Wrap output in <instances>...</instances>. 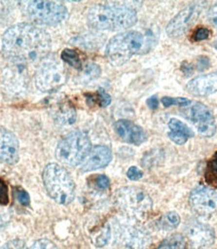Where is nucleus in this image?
<instances>
[{
    "label": "nucleus",
    "instance_id": "1",
    "mask_svg": "<svg viewBox=\"0 0 217 249\" xmlns=\"http://www.w3.org/2000/svg\"><path fill=\"white\" fill-rule=\"evenodd\" d=\"M52 39L38 26L20 23L9 27L2 36L3 55L12 62L32 64L41 61L49 55Z\"/></svg>",
    "mask_w": 217,
    "mask_h": 249
},
{
    "label": "nucleus",
    "instance_id": "2",
    "mask_svg": "<svg viewBox=\"0 0 217 249\" xmlns=\"http://www.w3.org/2000/svg\"><path fill=\"white\" fill-rule=\"evenodd\" d=\"M90 26L99 30H122L137 22L134 8L120 3H101L91 6L87 15Z\"/></svg>",
    "mask_w": 217,
    "mask_h": 249
},
{
    "label": "nucleus",
    "instance_id": "3",
    "mask_svg": "<svg viewBox=\"0 0 217 249\" xmlns=\"http://www.w3.org/2000/svg\"><path fill=\"white\" fill-rule=\"evenodd\" d=\"M44 188L55 202L63 205L72 203L75 194V185L68 171L58 164L45 166L42 174Z\"/></svg>",
    "mask_w": 217,
    "mask_h": 249
},
{
    "label": "nucleus",
    "instance_id": "4",
    "mask_svg": "<svg viewBox=\"0 0 217 249\" xmlns=\"http://www.w3.org/2000/svg\"><path fill=\"white\" fill-rule=\"evenodd\" d=\"M145 42L144 36L138 31H126L119 34L108 41L107 45V58L113 66H123L133 55L142 51Z\"/></svg>",
    "mask_w": 217,
    "mask_h": 249
},
{
    "label": "nucleus",
    "instance_id": "5",
    "mask_svg": "<svg viewBox=\"0 0 217 249\" xmlns=\"http://www.w3.org/2000/svg\"><path fill=\"white\" fill-rule=\"evenodd\" d=\"M91 145L89 136L82 131H74L58 143L55 155L59 162L67 166L80 165L87 158Z\"/></svg>",
    "mask_w": 217,
    "mask_h": 249
},
{
    "label": "nucleus",
    "instance_id": "6",
    "mask_svg": "<svg viewBox=\"0 0 217 249\" xmlns=\"http://www.w3.org/2000/svg\"><path fill=\"white\" fill-rule=\"evenodd\" d=\"M116 202L119 208L130 218L143 219L153 207L151 197L137 187H124L117 191Z\"/></svg>",
    "mask_w": 217,
    "mask_h": 249
},
{
    "label": "nucleus",
    "instance_id": "7",
    "mask_svg": "<svg viewBox=\"0 0 217 249\" xmlns=\"http://www.w3.org/2000/svg\"><path fill=\"white\" fill-rule=\"evenodd\" d=\"M26 14L29 19L36 24L53 26L65 20L68 10L60 2L35 0L27 3Z\"/></svg>",
    "mask_w": 217,
    "mask_h": 249
},
{
    "label": "nucleus",
    "instance_id": "8",
    "mask_svg": "<svg viewBox=\"0 0 217 249\" xmlns=\"http://www.w3.org/2000/svg\"><path fill=\"white\" fill-rule=\"evenodd\" d=\"M36 86L42 92H54L68 81L65 68L56 60H45L39 65L36 76Z\"/></svg>",
    "mask_w": 217,
    "mask_h": 249
},
{
    "label": "nucleus",
    "instance_id": "9",
    "mask_svg": "<svg viewBox=\"0 0 217 249\" xmlns=\"http://www.w3.org/2000/svg\"><path fill=\"white\" fill-rule=\"evenodd\" d=\"M184 116L194 124V127L201 136L210 138L216 133L214 116L209 110V107L204 104L196 102L189 105L184 111Z\"/></svg>",
    "mask_w": 217,
    "mask_h": 249
},
{
    "label": "nucleus",
    "instance_id": "10",
    "mask_svg": "<svg viewBox=\"0 0 217 249\" xmlns=\"http://www.w3.org/2000/svg\"><path fill=\"white\" fill-rule=\"evenodd\" d=\"M204 3L194 2L181 10L176 17L169 21L166 33L170 37H179L187 31L198 19Z\"/></svg>",
    "mask_w": 217,
    "mask_h": 249
},
{
    "label": "nucleus",
    "instance_id": "11",
    "mask_svg": "<svg viewBox=\"0 0 217 249\" xmlns=\"http://www.w3.org/2000/svg\"><path fill=\"white\" fill-rule=\"evenodd\" d=\"M191 208L200 216H211L217 210V193L210 187L198 186L191 192Z\"/></svg>",
    "mask_w": 217,
    "mask_h": 249
},
{
    "label": "nucleus",
    "instance_id": "12",
    "mask_svg": "<svg viewBox=\"0 0 217 249\" xmlns=\"http://www.w3.org/2000/svg\"><path fill=\"white\" fill-rule=\"evenodd\" d=\"M185 239L190 249H207L214 242V230L207 224L193 220L186 227Z\"/></svg>",
    "mask_w": 217,
    "mask_h": 249
},
{
    "label": "nucleus",
    "instance_id": "13",
    "mask_svg": "<svg viewBox=\"0 0 217 249\" xmlns=\"http://www.w3.org/2000/svg\"><path fill=\"white\" fill-rule=\"evenodd\" d=\"M19 159V144L15 135L0 126V163L15 164Z\"/></svg>",
    "mask_w": 217,
    "mask_h": 249
},
{
    "label": "nucleus",
    "instance_id": "14",
    "mask_svg": "<svg viewBox=\"0 0 217 249\" xmlns=\"http://www.w3.org/2000/svg\"><path fill=\"white\" fill-rule=\"evenodd\" d=\"M114 129L120 139L129 144L139 146L147 140L145 131L140 126L128 120L117 121L114 124Z\"/></svg>",
    "mask_w": 217,
    "mask_h": 249
},
{
    "label": "nucleus",
    "instance_id": "15",
    "mask_svg": "<svg viewBox=\"0 0 217 249\" xmlns=\"http://www.w3.org/2000/svg\"><path fill=\"white\" fill-rule=\"evenodd\" d=\"M112 160V152L106 146H96L92 148L87 158L81 164L83 172H89L107 167Z\"/></svg>",
    "mask_w": 217,
    "mask_h": 249
},
{
    "label": "nucleus",
    "instance_id": "16",
    "mask_svg": "<svg viewBox=\"0 0 217 249\" xmlns=\"http://www.w3.org/2000/svg\"><path fill=\"white\" fill-rule=\"evenodd\" d=\"M186 89L191 95L198 97L212 95V93L217 91V71L195 77L187 84Z\"/></svg>",
    "mask_w": 217,
    "mask_h": 249
},
{
    "label": "nucleus",
    "instance_id": "17",
    "mask_svg": "<svg viewBox=\"0 0 217 249\" xmlns=\"http://www.w3.org/2000/svg\"><path fill=\"white\" fill-rule=\"evenodd\" d=\"M168 128V137L177 145H184L190 138L194 137V132L180 120L170 119Z\"/></svg>",
    "mask_w": 217,
    "mask_h": 249
},
{
    "label": "nucleus",
    "instance_id": "18",
    "mask_svg": "<svg viewBox=\"0 0 217 249\" xmlns=\"http://www.w3.org/2000/svg\"><path fill=\"white\" fill-rule=\"evenodd\" d=\"M124 241L132 249H140L148 243L147 232L136 227L129 228L124 233Z\"/></svg>",
    "mask_w": 217,
    "mask_h": 249
},
{
    "label": "nucleus",
    "instance_id": "19",
    "mask_svg": "<svg viewBox=\"0 0 217 249\" xmlns=\"http://www.w3.org/2000/svg\"><path fill=\"white\" fill-rule=\"evenodd\" d=\"M76 113L74 108L71 105L60 106L55 115V120L59 124H72L75 122Z\"/></svg>",
    "mask_w": 217,
    "mask_h": 249
},
{
    "label": "nucleus",
    "instance_id": "20",
    "mask_svg": "<svg viewBox=\"0 0 217 249\" xmlns=\"http://www.w3.org/2000/svg\"><path fill=\"white\" fill-rule=\"evenodd\" d=\"M179 224H180V216L174 211L167 212L160 218V220L158 221V227L162 230H167V231L177 228Z\"/></svg>",
    "mask_w": 217,
    "mask_h": 249
},
{
    "label": "nucleus",
    "instance_id": "21",
    "mask_svg": "<svg viewBox=\"0 0 217 249\" xmlns=\"http://www.w3.org/2000/svg\"><path fill=\"white\" fill-rule=\"evenodd\" d=\"M186 239L181 234H174L163 240L155 249H185Z\"/></svg>",
    "mask_w": 217,
    "mask_h": 249
},
{
    "label": "nucleus",
    "instance_id": "22",
    "mask_svg": "<svg viewBox=\"0 0 217 249\" xmlns=\"http://www.w3.org/2000/svg\"><path fill=\"white\" fill-rule=\"evenodd\" d=\"M61 59H63L66 64L70 65L75 70H82L83 69V64H82V59L75 51L71 50V49H66L61 53Z\"/></svg>",
    "mask_w": 217,
    "mask_h": 249
},
{
    "label": "nucleus",
    "instance_id": "23",
    "mask_svg": "<svg viewBox=\"0 0 217 249\" xmlns=\"http://www.w3.org/2000/svg\"><path fill=\"white\" fill-rule=\"evenodd\" d=\"M205 181L208 185L217 187V152L207 163L205 171Z\"/></svg>",
    "mask_w": 217,
    "mask_h": 249
},
{
    "label": "nucleus",
    "instance_id": "24",
    "mask_svg": "<svg viewBox=\"0 0 217 249\" xmlns=\"http://www.w3.org/2000/svg\"><path fill=\"white\" fill-rule=\"evenodd\" d=\"M100 74H101L100 67L96 64H92V62H90V64H88L85 67V69L83 71V74H82V79H83V81L88 83L92 80L98 79Z\"/></svg>",
    "mask_w": 217,
    "mask_h": 249
},
{
    "label": "nucleus",
    "instance_id": "25",
    "mask_svg": "<svg viewBox=\"0 0 217 249\" xmlns=\"http://www.w3.org/2000/svg\"><path fill=\"white\" fill-rule=\"evenodd\" d=\"M110 237H111V229L108 225H106L105 227H103L100 230L98 234H96V236L92 238V240H94V243L97 246L102 247L105 244H107V242L108 241V239H110Z\"/></svg>",
    "mask_w": 217,
    "mask_h": 249
},
{
    "label": "nucleus",
    "instance_id": "26",
    "mask_svg": "<svg viewBox=\"0 0 217 249\" xmlns=\"http://www.w3.org/2000/svg\"><path fill=\"white\" fill-rule=\"evenodd\" d=\"M162 104L164 107H168L171 106H181V107H188L191 102L190 100L186 99V98H169V97H164L162 98Z\"/></svg>",
    "mask_w": 217,
    "mask_h": 249
},
{
    "label": "nucleus",
    "instance_id": "27",
    "mask_svg": "<svg viewBox=\"0 0 217 249\" xmlns=\"http://www.w3.org/2000/svg\"><path fill=\"white\" fill-rule=\"evenodd\" d=\"M94 185L99 190H107L108 187H110V179H108L106 175L95 176Z\"/></svg>",
    "mask_w": 217,
    "mask_h": 249
},
{
    "label": "nucleus",
    "instance_id": "28",
    "mask_svg": "<svg viewBox=\"0 0 217 249\" xmlns=\"http://www.w3.org/2000/svg\"><path fill=\"white\" fill-rule=\"evenodd\" d=\"M8 201V186L3 179H0V205H7Z\"/></svg>",
    "mask_w": 217,
    "mask_h": 249
},
{
    "label": "nucleus",
    "instance_id": "29",
    "mask_svg": "<svg viewBox=\"0 0 217 249\" xmlns=\"http://www.w3.org/2000/svg\"><path fill=\"white\" fill-rule=\"evenodd\" d=\"M30 249H58V248L51 240L39 239L33 244Z\"/></svg>",
    "mask_w": 217,
    "mask_h": 249
},
{
    "label": "nucleus",
    "instance_id": "30",
    "mask_svg": "<svg viewBox=\"0 0 217 249\" xmlns=\"http://www.w3.org/2000/svg\"><path fill=\"white\" fill-rule=\"evenodd\" d=\"M15 197H17V200L19 202V203L23 206H28L30 203V197L28 195V193L21 189V188H18L15 190Z\"/></svg>",
    "mask_w": 217,
    "mask_h": 249
},
{
    "label": "nucleus",
    "instance_id": "31",
    "mask_svg": "<svg viewBox=\"0 0 217 249\" xmlns=\"http://www.w3.org/2000/svg\"><path fill=\"white\" fill-rule=\"evenodd\" d=\"M210 36V30L205 28V27H199L195 30V33L193 34V40L194 41H201V40H205Z\"/></svg>",
    "mask_w": 217,
    "mask_h": 249
},
{
    "label": "nucleus",
    "instance_id": "32",
    "mask_svg": "<svg viewBox=\"0 0 217 249\" xmlns=\"http://www.w3.org/2000/svg\"><path fill=\"white\" fill-rule=\"evenodd\" d=\"M97 100L99 101V104L101 107H108L112 102L111 96L107 93L104 89H100L97 93Z\"/></svg>",
    "mask_w": 217,
    "mask_h": 249
},
{
    "label": "nucleus",
    "instance_id": "33",
    "mask_svg": "<svg viewBox=\"0 0 217 249\" xmlns=\"http://www.w3.org/2000/svg\"><path fill=\"white\" fill-rule=\"evenodd\" d=\"M0 249H27L24 242L19 239H14L10 240L4 245L0 247Z\"/></svg>",
    "mask_w": 217,
    "mask_h": 249
},
{
    "label": "nucleus",
    "instance_id": "34",
    "mask_svg": "<svg viewBox=\"0 0 217 249\" xmlns=\"http://www.w3.org/2000/svg\"><path fill=\"white\" fill-rule=\"evenodd\" d=\"M127 177L132 181H138L143 177V172L137 167H131L127 172Z\"/></svg>",
    "mask_w": 217,
    "mask_h": 249
},
{
    "label": "nucleus",
    "instance_id": "35",
    "mask_svg": "<svg viewBox=\"0 0 217 249\" xmlns=\"http://www.w3.org/2000/svg\"><path fill=\"white\" fill-rule=\"evenodd\" d=\"M196 67H197V70L199 71H205V70H207L210 67V61H209V59L206 56H200L197 59Z\"/></svg>",
    "mask_w": 217,
    "mask_h": 249
},
{
    "label": "nucleus",
    "instance_id": "36",
    "mask_svg": "<svg viewBox=\"0 0 217 249\" xmlns=\"http://www.w3.org/2000/svg\"><path fill=\"white\" fill-rule=\"evenodd\" d=\"M208 20L217 27V3H215L208 11Z\"/></svg>",
    "mask_w": 217,
    "mask_h": 249
},
{
    "label": "nucleus",
    "instance_id": "37",
    "mask_svg": "<svg viewBox=\"0 0 217 249\" xmlns=\"http://www.w3.org/2000/svg\"><path fill=\"white\" fill-rule=\"evenodd\" d=\"M193 70H194L193 65L189 64V62H187V61H184L183 64H182V66H181V71H182L185 75H190V74H192Z\"/></svg>",
    "mask_w": 217,
    "mask_h": 249
},
{
    "label": "nucleus",
    "instance_id": "38",
    "mask_svg": "<svg viewBox=\"0 0 217 249\" xmlns=\"http://www.w3.org/2000/svg\"><path fill=\"white\" fill-rule=\"evenodd\" d=\"M147 105L151 108V110H156L159 106V101L156 96H153L147 100Z\"/></svg>",
    "mask_w": 217,
    "mask_h": 249
},
{
    "label": "nucleus",
    "instance_id": "39",
    "mask_svg": "<svg viewBox=\"0 0 217 249\" xmlns=\"http://www.w3.org/2000/svg\"><path fill=\"white\" fill-rule=\"evenodd\" d=\"M212 46H213V48L217 51V39H215L214 41H213V43H212Z\"/></svg>",
    "mask_w": 217,
    "mask_h": 249
}]
</instances>
